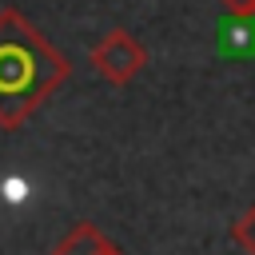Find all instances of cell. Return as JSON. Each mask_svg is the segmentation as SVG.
<instances>
[{"label":"cell","instance_id":"6da1fadb","mask_svg":"<svg viewBox=\"0 0 255 255\" xmlns=\"http://www.w3.org/2000/svg\"><path fill=\"white\" fill-rule=\"evenodd\" d=\"M72 76V60L12 4L0 8V131L24 128Z\"/></svg>","mask_w":255,"mask_h":255},{"label":"cell","instance_id":"7a4b0ae2","mask_svg":"<svg viewBox=\"0 0 255 255\" xmlns=\"http://www.w3.org/2000/svg\"><path fill=\"white\" fill-rule=\"evenodd\" d=\"M88 60H92V68H96L108 84H131V80L147 68V48H143L131 32L112 28V32H104V36L92 44Z\"/></svg>","mask_w":255,"mask_h":255},{"label":"cell","instance_id":"3957f363","mask_svg":"<svg viewBox=\"0 0 255 255\" xmlns=\"http://www.w3.org/2000/svg\"><path fill=\"white\" fill-rule=\"evenodd\" d=\"M48 255H128V251H124L120 243H112L96 223L80 219V223H72V227L56 239V247H52Z\"/></svg>","mask_w":255,"mask_h":255},{"label":"cell","instance_id":"277c9868","mask_svg":"<svg viewBox=\"0 0 255 255\" xmlns=\"http://www.w3.org/2000/svg\"><path fill=\"white\" fill-rule=\"evenodd\" d=\"M231 239H235L247 255H255V203H251V207L231 223Z\"/></svg>","mask_w":255,"mask_h":255},{"label":"cell","instance_id":"5b68a950","mask_svg":"<svg viewBox=\"0 0 255 255\" xmlns=\"http://www.w3.org/2000/svg\"><path fill=\"white\" fill-rule=\"evenodd\" d=\"M215 4H223L227 16H247V12L255 8V0H215Z\"/></svg>","mask_w":255,"mask_h":255},{"label":"cell","instance_id":"8992f818","mask_svg":"<svg viewBox=\"0 0 255 255\" xmlns=\"http://www.w3.org/2000/svg\"><path fill=\"white\" fill-rule=\"evenodd\" d=\"M235 20H239V24H243V28H247V48H251V52H255V8H251V12H247V16H235Z\"/></svg>","mask_w":255,"mask_h":255}]
</instances>
